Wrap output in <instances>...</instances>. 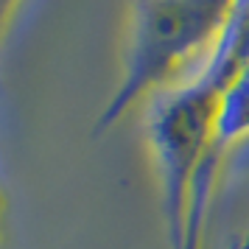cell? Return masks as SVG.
I'll return each instance as SVG.
<instances>
[{
	"instance_id": "cell-3",
	"label": "cell",
	"mask_w": 249,
	"mask_h": 249,
	"mask_svg": "<svg viewBox=\"0 0 249 249\" xmlns=\"http://www.w3.org/2000/svg\"><path fill=\"white\" fill-rule=\"evenodd\" d=\"M247 65H249V0H235L232 20L227 25L215 53L210 56V62H204L199 76L213 81L218 90H224L230 79Z\"/></svg>"
},
{
	"instance_id": "cell-1",
	"label": "cell",
	"mask_w": 249,
	"mask_h": 249,
	"mask_svg": "<svg viewBox=\"0 0 249 249\" xmlns=\"http://www.w3.org/2000/svg\"><path fill=\"white\" fill-rule=\"evenodd\" d=\"M221 90L199 76L171 90L154 107L148 137L162 182V213L168 249H202L204 215L215 168V115Z\"/></svg>"
},
{
	"instance_id": "cell-4",
	"label": "cell",
	"mask_w": 249,
	"mask_h": 249,
	"mask_svg": "<svg viewBox=\"0 0 249 249\" xmlns=\"http://www.w3.org/2000/svg\"><path fill=\"white\" fill-rule=\"evenodd\" d=\"M249 137V65L241 68L230 79L221 98H218V115H215V151L224 154L227 148Z\"/></svg>"
},
{
	"instance_id": "cell-7",
	"label": "cell",
	"mask_w": 249,
	"mask_h": 249,
	"mask_svg": "<svg viewBox=\"0 0 249 249\" xmlns=\"http://www.w3.org/2000/svg\"><path fill=\"white\" fill-rule=\"evenodd\" d=\"M247 249H249V247H247Z\"/></svg>"
},
{
	"instance_id": "cell-6",
	"label": "cell",
	"mask_w": 249,
	"mask_h": 249,
	"mask_svg": "<svg viewBox=\"0 0 249 249\" xmlns=\"http://www.w3.org/2000/svg\"><path fill=\"white\" fill-rule=\"evenodd\" d=\"M3 227H6V196L0 191V241H3Z\"/></svg>"
},
{
	"instance_id": "cell-5",
	"label": "cell",
	"mask_w": 249,
	"mask_h": 249,
	"mask_svg": "<svg viewBox=\"0 0 249 249\" xmlns=\"http://www.w3.org/2000/svg\"><path fill=\"white\" fill-rule=\"evenodd\" d=\"M20 3H23V0H0V36L6 34L9 23L14 20V14L20 9Z\"/></svg>"
},
{
	"instance_id": "cell-2",
	"label": "cell",
	"mask_w": 249,
	"mask_h": 249,
	"mask_svg": "<svg viewBox=\"0 0 249 249\" xmlns=\"http://www.w3.org/2000/svg\"><path fill=\"white\" fill-rule=\"evenodd\" d=\"M235 0H132L121 81L92 135L109 132L146 95L165 90L202 56L215 53Z\"/></svg>"
}]
</instances>
